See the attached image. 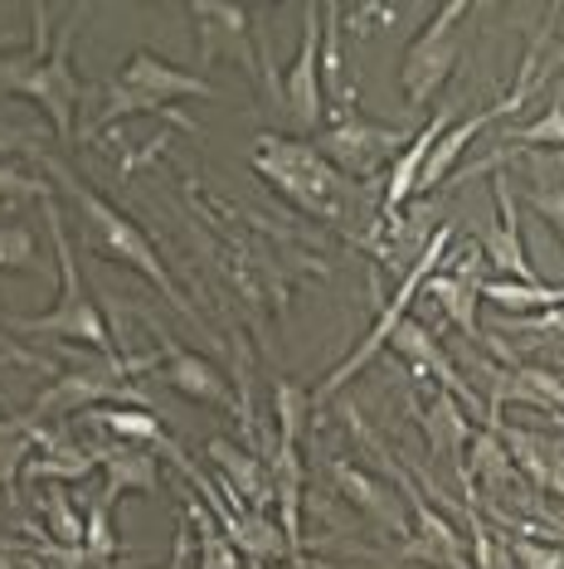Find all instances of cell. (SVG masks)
Masks as SVG:
<instances>
[{"instance_id": "obj_1", "label": "cell", "mask_w": 564, "mask_h": 569, "mask_svg": "<svg viewBox=\"0 0 564 569\" xmlns=\"http://www.w3.org/2000/svg\"><path fill=\"white\" fill-rule=\"evenodd\" d=\"M40 157L49 161V176L59 180V190L69 196V204L79 210V219H83V243L93 249L98 258H108V263H118V268H127V273H137V278H147L151 288H157L165 302L175 307L185 321H195V307H190V297L175 288V278H171V268L161 263V253H157V243L147 239V229L137 224V219H127L118 204H108L98 196L93 186L79 176V171H69L63 161H54L49 151H40Z\"/></svg>"}, {"instance_id": "obj_2", "label": "cell", "mask_w": 564, "mask_h": 569, "mask_svg": "<svg viewBox=\"0 0 564 569\" xmlns=\"http://www.w3.org/2000/svg\"><path fill=\"white\" fill-rule=\"evenodd\" d=\"M30 20H34V44L24 54H0V88L30 98L49 118V127L59 132V141H73V112H79L83 83L69 63V49H73V30H79L83 10H69L59 30H49L44 6H30Z\"/></svg>"}, {"instance_id": "obj_3", "label": "cell", "mask_w": 564, "mask_h": 569, "mask_svg": "<svg viewBox=\"0 0 564 569\" xmlns=\"http://www.w3.org/2000/svg\"><path fill=\"white\" fill-rule=\"evenodd\" d=\"M40 210H44L49 243H54V263H59V297L49 302V312L10 317V336H49V341L83 346L88 356H118L108 317H102L98 297L88 292L83 268H79V258H73V239H69V224H63V210L54 200H44Z\"/></svg>"}, {"instance_id": "obj_4", "label": "cell", "mask_w": 564, "mask_h": 569, "mask_svg": "<svg viewBox=\"0 0 564 569\" xmlns=\"http://www.w3.org/2000/svg\"><path fill=\"white\" fill-rule=\"evenodd\" d=\"M249 166L253 176H263L288 204H298L302 214L341 224L345 219V200H351V180L331 166L316 141L306 137H282V132H259L249 147Z\"/></svg>"}, {"instance_id": "obj_5", "label": "cell", "mask_w": 564, "mask_h": 569, "mask_svg": "<svg viewBox=\"0 0 564 569\" xmlns=\"http://www.w3.org/2000/svg\"><path fill=\"white\" fill-rule=\"evenodd\" d=\"M147 370H161V356H93L83 360L79 370H63V375H49V385L34 399L30 419H83L102 405H141L147 409V395L137 390V375Z\"/></svg>"}, {"instance_id": "obj_6", "label": "cell", "mask_w": 564, "mask_h": 569, "mask_svg": "<svg viewBox=\"0 0 564 569\" xmlns=\"http://www.w3.org/2000/svg\"><path fill=\"white\" fill-rule=\"evenodd\" d=\"M181 98H214V83L195 69L165 63L161 54H151V49H137V54L112 73L108 93H102L98 127L122 122V118H147V112H171V102H181ZM175 122H185V118H175Z\"/></svg>"}, {"instance_id": "obj_7", "label": "cell", "mask_w": 564, "mask_h": 569, "mask_svg": "<svg viewBox=\"0 0 564 569\" xmlns=\"http://www.w3.org/2000/svg\"><path fill=\"white\" fill-rule=\"evenodd\" d=\"M453 239H457V219H443V224H439V234H433L429 243H423V253L414 258V263H409V273L400 278V288H394V297H390V302L380 307V317H375V327L365 331V341L355 346V351L345 356L341 366L331 370L326 380H322V385H316V390H312V405H326L331 395H341L345 385H351L355 375H361V370L370 366V360H375V356L384 351V346H390V336L400 331V321H409V307L419 302L423 282L433 278V268H443V258H447V249H453Z\"/></svg>"}, {"instance_id": "obj_8", "label": "cell", "mask_w": 564, "mask_h": 569, "mask_svg": "<svg viewBox=\"0 0 564 569\" xmlns=\"http://www.w3.org/2000/svg\"><path fill=\"white\" fill-rule=\"evenodd\" d=\"M472 16L467 0H447L443 10H433V20L423 24L400 54V93L409 112H423L433 98L443 93V83L457 73V54H463V34L457 24Z\"/></svg>"}, {"instance_id": "obj_9", "label": "cell", "mask_w": 564, "mask_h": 569, "mask_svg": "<svg viewBox=\"0 0 564 569\" xmlns=\"http://www.w3.org/2000/svg\"><path fill=\"white\" fill-rule=\"evenodd\" d=\"M185 16L195 20V73H210L214 59H239L243 73H249L259 88H268V93L278 98V83L273 73H268V49L259 44V34H253V20H259V10L249 6H224V0H190ZM282 102V98H278Z\"/></svg>"}, {"instance_id": "obj_10", "label": "cell", "mask_w": 564, "mask_h": 569, "mask_svg": "<svg viewBox=\"0 0 564 569\" xmlns=\"http://www.w3.org/2000/svg\"><path fill=\"white\" fill-rule=\"evenodd\" d=\"M404 147H409L404 127H384L375 118H361V112L326 122L322 132H316V151H322L345 180H365V176L384 171V166H394V157H400Z\"/></svg>"}, {"instance_id": "obj_11", "label": "cell", "mask_w": 564, "mask_h": 569, "mask_svg": "<svg viewBox=\"0 0 564 569\" xmlns=\"http://www.w3.org/2000/svg\"><path fill=\"white\" fill-rule=\"evenodd\" d=\"M282 102H288L298 132H322L326 93H322V6H302V44L282 73Z\"/></svg>"}, {"instance_id": "obj_12", "label": "cell", "mask_w": 564, "mask_h": 569, "mask_svg": "<svg viewBox=\"0 0 564 569\" xmlns=\"http://www.w3.org/2000/svg\"><path fill=\"white\" fill-rule=\"evenodd\" d=\"M400 487L409 497V536L400 546L404 560H414L419 569H477V565H472V555H467L472 540H463V530L447 521V516L433 511L429 501L409 487L404 472H400Z\"/></svg>"}, {"instance_id": "obj_13", "label": "cell", "mask_w": 564, "mask_h": 569, "mask_svg": "<svg viewBox=\"0 0 564 569\" xmlns=\"http://www.w3.org/2000/svg\"><path fill=\"white\" fill-rule=\"evenodd\" d=\"M482 249H467L457 258H443V268L423 282V307H439L467 341H482V321H477V297H482Z\"/></svg>"}, {"instance_id": "obj_14", "label": "cell", "mask_w": 564, "mask_h": 569, "mask_svg": "<svg viewBox=\"0 0 564 569\" xmlns=\"http://www.w3.org/2000/svg\"><path fill=\"white\" fill-rule=\"evenodd\" d=\"M390 351L400 356V360H409V370H414L423 385H433V390L453 395L463 409L477 413V390H472V385L463 380V370L453 366V356L443 351V341H433L423 321H414V317L400 321V331L390 336Z\"/></svg>"}, {"instance_id": "obj_15", "label": "cell", "mask_w": 564, "mask_h": 569, "mask_svg": "<svg viewBox=\"0 0 564 569\" xmlns=\"http://www.w3.org/2000/svg\"><path fill=\"white\" fill-rule=\"evenodd\" d=\"M492 200H496V224L486 229V239L477 243L482 258H486V263H492L502 278L545 282L541 268L531 263V249H525L521 214H516V186H511V176H492Z\"/></svg>"}, {"instance_id": "obj_16", "label": "cell", "mask_w": 564, "mask_h": 569, "mask_svg": "<svg viewBox=\"0 0 564 569\" xmlns=\"http://www.w3.org/2000/svg\"><path fill=\"white\" fill-rule=\"evenodd\" d=\"M268 477H273V511L288 540V565L306 569L302 560V497H306V462H302V443L278 438L273 458H268Z\"/></svg>"}, {"instance_id": "obj_17", "label": "cell", "mask_w": 564, "mask_h": 569, "mask_svg": "<svg viewBox=\"0 0 564 569\" xmlns=\"http://www.w3.org/2000/svg\"><path fill=\"white\" fill-rule=\"evenodd\" d=\"M331 487H336L341 501H351L370 526H380L384 536H394V540L409 536V516L400 507V491L390 482H380L375 472L355 468V462H345V458H331Z\"/></svg>"}, {"instance_id": "obj_18", "label": "cell", "mask_w": 564, "mask_h": 569, "mask_svg": "<svg viewBox=\"0 0 564 569\" xmlns=\"http://www.w3.org/2000/svg\"><path fill=\"white\" fill-rule=\"evenodd\" d=\"M161 380L171 385V390L181 395V399H190V405L239 409L229 375L214 366V360H204V356H195V351H185V346H175L171 336L161 341Z\"/></svg>"}, {"instance_id": "obj_19", "label": "cell", "mask_w": 564, "mask_h": 569, "mask_svg": "<svg viewBox=\"0 0 564 569\" xmlns=\"http://www.w3.org/2000/svg\"><path fill=\"white\" fill-rule=\"evenodd\" d=\"M204 452H210V462L224 477V501L273 516V477H268V462L259 458V452L229 443V438H210Z\"/></svg>"}, {"instance_id": "obj_20", "label": "cell", "mask_w": 564, "mask_h": 569, "mask_svg": "<svg viewBox=\"0 0 564 569\" xmlns=\"http://www.w3.org/2000/svg\"><path fill=\"white\" fill-rule=\"evenodd\" d=\"M429 390H433V385H429ZM423 433H429L433 458H439L443 468L457 477V487H463L467 497L477 501V491H472V482H467V443H472V423H467L463 405H457L453 395L433 390L429 409H423Z\"/></svg>"}, {"instance_id": "obj_21", "label": "cell", "mask_w": 564, "mask_h": 569, "mask_svg": "<svg viewBox=\"0 0 564 569\" xmlns=\"http://www.w3.org/2000/svg\"><path fill=\"white\" fill-rule=\"evenodd\" d=\"M496 433H502L511 462H516V472L525 482L535 491H545V497L564 501V443L535 429H516V423H496Z\"/></svg>"}, {"instance_id": "obj_22", "label": "cell", "mask_w": 564, "mask_h": 569, "mask_svg": "<svg viewBox=\"0 0 564 569\" xmlns=\"http://www.w3.org/2000/svg\"><path fill=\"white\" fill-rule=\"evenodd\" d=\"M453 122H457V108H453V102H439V112H433V118L423 122V132L409 137V147L400 151V157H394V166H390V186H384V219L400 214L404 204H414L423 161H429V151L439 147V137H443Z\"/></svg>"}, {"instance_id": "obj_23", "label": "cell", "mask_w": 564, "mask_h": 569, "mask_svg": "<svg viewBox=\"0 0 564 569\" xmlns=\"http://www.w3.org/2000/svg\"><path fill=\"white\" fill-rule=\"evenodd\" d=\"M88 423H98L108 438H118L127 448H157V452H171V462L181 458V448H175V438L165 433V423L157 419L151 409L141 405H102L93 413H83Z\"/></svg>"}, {"instance_id": "obj_24", "label": "cell", "mask_w": 564, "mask_h": 569, "mask_svg": "<svg viewBox=\"0 0 564 569\" xmlns=\"http://www.w3.org/2000/svg\"><path fill=\"white\" fill-rule=\"evenodd\" d=\"M93 468H98V452L79 443L69 429H54V433H40V448H34L24 477H34V482H83Z\"/></svg>"}, {"instance_id": "obj_25", "label": "cell", "mask_w": 564, "mask_h": 569, "mask_svg": "<svg viewBox=\"0 0 564 569\" xmlns=\"http://www.w3.org/2000/svg\"><path fill=\"white\" fill-rule=\"evenodd\" d=\"M98 468L108 472V487H102V501H118L122 491H137V497H157L161 491V462L151 458L147 448H127V443H112L98 452Z\"/></svg>"}, {"instance_id": "obj_26", "label": "cell", "mask_w": 564, "mask_h": 569, "mask_svg": "<svg viewBox=\"0 0 564 569\" xmlns=\"http://www.w3.org/2000/svg\"><path fill=\"white\" fill-rule=\"evenodd\" d=\"M467 482H472V491L482 487L486 501L511 497V487L521 482L516 462H511V452H506V443H502V433L496 429L472 433V443H467Z\"/></svg>"}, {"instance_id": "obj_27", "label": "cell", "mask_w": 564, "mask_h": 569, "mask_svg": "<svg viewBox=\"0 0 564 569\" xmlns=\"http://www.w3.org/2000/svg\"><path fill=\"white\" fill-rule=\"evenodd\" d=\"M482 302H492L502 317H535L564 307V282H516V278H482Z\"/></svg>"}, {"instance_id": "obj_28", "label": "cell", "mask_w": 564, "mask_h": 569, "mask_svg": "<svg viewBox=\"0 0 564 569\" xmlns=\"http://www.w3.org/2000/svg\"><path fill=\"white\" fill-rule=\"evenodd\" d=\"M44 423L30 419V413H10L0 419V487H16V477L30 468L34 448H40Z\"/></svg>"}, {"instance_id": "obj_29", "label": "cell", "mask_w": 564, "mask_h": 569, "mask_svg": "<svg viewBox=\"0 0 564 569\" xmlns=\"http://www.w3.org/2000/svg\"><path fill=\"white\" fill-rule=\"evenodd\" d=\"M185 516H190V526H195V546H200V565L195 569H243V555L229 546V536L220 530V521L204 511L200 497L185 501Z\"/></svg>"}, {"instance_id": "obj_30", "label": "cell", "mask_w": 564, "mask_h": 569, "mask_svg": "<svg viewBox=\"0 0 564 569\" xmlns=\"http://www.w3.org/2000/svg\"><path fill=\"white\" fill-rule=\"evenodd\" d=\"M34 501H40V516H44V526H49V540H59V546H83V516L69 501L63 482H44V491Z\"/></svg>"}, {"instance_id": "obj_31", "label": "cell", "mask_w": 564, "mask_h": 569, "mask_svg": "<svg viewBox=\"0 0 564 569\" xmlns=\"http://www.w3.org/2000/svg\"><path fill=\"white\" fill-rule=\"evenodd\" d=\"M312 390L298 380H278L273 390V413H278V438H288V443H302V429L312 423Z\"/></svg>"}, {"instance_id": "obj_32", "label": "cell", "mask_w": 564, "mask_h": 569, "mask_svg": "<svg viewBox=\"0 0 564 569\" xmlns=\"http://www.w3.org/2000/svg\"><path fill=\"white\" fill-rule=\"evenodd\" d=\"M502 331H511L516 341H525V351H564V307L555 312H535V317H502Z\"/></svg>"}, {"instance_id": "obj_33", "label": "cell", "mask_w": 564, "mask_h": 569, "mask_svg": "<svg viewBox=\"0 0 564 569\" xmlns=\"http://www.w3.org/2000/svg\"><path fill=\"white\" fill-rule=\"evenodd\" d=\"M511 147H550V151H564V93L550 98V108L535 122L511 127V132H506V151Z\"/></svg>"}, {"instance_id": "obj_34", "label": "cell", "mask_w": 564, "mask_h": 569, "mask_svg": "<svg viewBox=\"0 0 564 569\" xmlns=\"http://www.w3.org/2000/svg\"><path fill=\"white\" fill-rule=\"evenodd\" d=\"M0 273H40V243L30 224H0Z\"/></svg>"}, {"instance_id": "obj_35", "label": "cell", "mask_w": 564, "mask_h": 569, "mask_svg": "<svg viewBox=\"0 0 564 569\" xmlns=\"http://www.w3.org/2000/svg\"><path fill=\"white\" fill-rule=\"evenodd\" d=\"M83 555H88V565H108L112 555H118V536H112V507L102 497L83 516Z\"/></svg>"}, {"instance_id": "obj_36", "label": "cell", "mask_w": 564, "mask_h": 569, "mask_svg": "<svg viewBox=\"0 0 564 569\" xmlns=\"http://www.w3.org/2000/svg\"><path fill=\"white\" fill-rule=\"evenodd\" d=\"M10 200H54V186L40 176H30V171H20L16 161H0V204H10Z\"/></svg>"}, {"instance_id": "obj_37", "label": "cell", "mask_w": 564, "mask_h": 569, "mask_svg": "<svg viewBox=\"0 0 564 569\" xmlns=\"http://www.w3.org/2000/svg\"><path fill=\"white\" fill-rule=\"evenodd\" d=\"M502 540L521 569H564V546H555V540H525V536H502Z\"/></svg>"}, {"instance_id": "obj_38", "label": "cell", "mask_w": 564, "mask_h": 569, "mask_svg": "<svg viewBox=\"0 0 564 569\" xmlns=\"http://www.w3.org/2000/svg\"><path fill=\"white\" fill-rule=\"evenodd\" d=\"M525 200H531V210L541 214L564 243V186H531L525 190Z\"/></svg>"}, {"instance_id": "obj_39", "label": "cell", "mask_w": 564, "mask_h": 569, "mask_svg": "<svg viewBox=\"0 0 564 569\" xmlns=\"http://www.w3.org/2000/svg\"><path fill=\"white\" fill-rule=\"evenodd\" d=\"M0 356H6V360H16V366H30V370H40V375H54V366H49L44 356H34L30 346H20V341H16V336H10V331H0Z\"/></svg>"}, {"instance_id": "obj_40", "label": "cell", "mask_w": 564, "mask_h": 569, "mask_svg": "<svg viewBox=\"0 0 564 569\" xmlns=\"http://www.w3.org/2000/svg\"><path fill=\"white\" fill-rule=\"evenodd\" d=\"M0 569H44V560L24 550L20 540H0Z\"/></svg>"}, {"instance_id": "obj_41", "label": "cell", "mask_w": 564, "mask_h": 569, "mask_svg": "<svg viewBox=\"0 0 564 569\" xmlns=\"http://www.w3.org/2000/svg\"><path fill=\"white\" fill-rule=\"evenodd\" d=\"M555 73H564V40H560L555 49H545V59H541V79L550 83Z\"/></svg>"}, {"instance_id": "obj_42", "label": "cell", "mask_w": 564, "mask_h": 569, "mask_svg": "<svg viewBox=\"0 0 564 569\" xmlns=\"http://www.w3.org/2000/svg\"><path fill=\"white\" fill-rule=\"evenodd\" d=\"M306 569H345V565H331V560H306Z\"/></svg>"}]
</instances>
